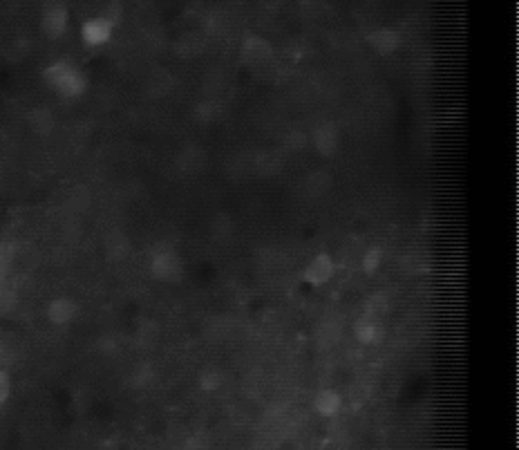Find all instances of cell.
<instances>
[{
  "mask_svg": "<svg viewBox=\"0 0 519 450\" xmlns=\"http://www.w3.org/2000/svg\"><path fill=\"white\" fill-rule=\"evenodd\" d=\"M43 81L54 88L58 94L65 99H76L85 92L87 78L81 69H76L69 61H56L43 69Z\"/></svg>",
  "mask_w": 519,
  "mask_h": 450,
  "instance_id": "obj_1",
  "label": "cell"
},
{
  "mask_svg": "<svg viewBox=\"0 0 519 450\" xmlns=\"http://www.w3.org/2000/svg\"><path fill=\"white\" fill-rule=\"evenodd\" d=\"M151 274L162 283H175L184 274V262L173 249H162L151 258Z\"/></svg>",
  "mask_w": 519,
  "mask_h": 450,
  "instance_id": "obj_2",
  "label": "cell"
},
{
  "mask_svg": "<svg viewBox=\"0 0 519 450\" xmlns=\"http://www.w3.org/2000/svg\"><path fill=\"white\" fill-rule=\"evenodd\" d=\"M239 56H242V61L246 65L260 67V65L271 61L273 45L260 34H246V38L242 41V47H239Z\"/></svg>",
  "mask_w": 519,
  "mask_h": 450,
  "instance_id": "obj_3",
  "label": "cell"
},
{
  "mask_svg": "<svg viewBox=\"0 0 519 450\" xmlns=\"http://www.w3.org/2000/svg\"><path fill=\"white\" fill-rule=\"evenodd\" d=\"M309 142L314 144V148L321 153L323 157H332L338 153V148H341V133H338V126L332 122H323L314 128L312 137H309Z\"/></svg>",
  "mask_w": 519,
  "mask_h": 450,
  "instance_id": "obj_4",
  "label": "cell"
},
{
  "mask_svg": "<svg viewBox=\"0 0 519 450\" xmlns=\"http://www.w3.org/2000/svg\"><path fill=\"white\" fill-rule=\"evenodd\" d=\"M334 274H336V262H334V258L329 256V253H318V256H314V258L307 262L305 272H303L305 280H307L309 285H314V287L327 285L329 280L334 278Z\"/></svg>",
  "mask_w": 519,
  "mask_h": 450,
  "instance_id": "obj_5",
  "label": "cell"
},
{
  "mask_svg": "<svg viewBox=\"0 0 519 450\" xmlns=\"http://www.w3.org/2000/svg\"><path fill=\"white\" fill-rule=\"evenodd\" d=\"M67 7L63 3H47L41 14V27L49 38H58L67 29Z\"/></svg>",
  "mask_w": 519,
  "mask_h": 450,
  "instance_id": "obj_6",
  "label": "cell"
},
{
  "mask_svg": "<svg viewBox=\"0 0 519 450\" xmlns=\"http://www.w3.org/2000/svg\"><path fill=\"white\" fill-rule=\"evenodd\" d=\"M208 166V153L206 148L197 146V144H188L179 150L177 155V168L186 175H199L202 171H206Z\"/></svg>",
  "mask_w": 519,
  "mask_h": 450,
  "instance_id": "obj_7",
  "label": "cell"
},
{
  "mask_svg": "<svg viewBox=\"0 0 519 450\" xmlns=\"http://www.w3.org/2000/svg\"><path fill=\"white\" fill-rule=\"evenodd\" d=\"M112 32H114V27L110 25L108 21H103L101 16L87 18V21L81 25V38H83V43L87 47H101V45H105L110 38H112Z\"/></svg>",
  "mask_w": 519,
  "mask_h": 450,
  "instance_id": "obj_8",
  "label": "cell"
},
{
  "mask_svg": "<svg viewBox=\"0 0 519 450\" xmlns=\"http://www.w3.org/2000/svg\"><path fill=\"white\" fill-rule=\"evenodd\" d=\"M367 43L372 45V49L381 56L394 54L398 45H401V34L392 27H376L367 34Z\"/></svg>",
  "mask_w": 519,
  "mask_h": 450,
  "instance_id": "obj_9",
  "label": "cell"
},
{
  "mask_svg": "<svg viewBox=\"0 0 519 450\" xmlns=\"http://www.w3.org/2000/svg\"><path fill=\"white\" fill-rule=\"evenodd\" d=\"M314 408L321 417H336L343 410V397L336 390L325 388L314 397Z\"/></svg>",
  "mask_w": 519,
  "mask_h": 450,
  "instance_id": "obj_10",
  "label": "cell"
},
{
  "mask_svg": "<svg viewBox=\"0 0 519 450\" xmlns=\"http://www.w3.org/2000/svg\"><path fill=\"white\" fill-rule=\"evenodd\" d=\"M76 314H78V307H76L74 300H69V298H56V300H52V303H49V307H47V318H49V321H52L54 325H67V323H72L74 318H76Z\"/></svg>",
  "mask_w": 519,
  "mask_h": 450,
  "instance_id": "obj_11",
  "label": "cell"
},
{
  "mask_svg": "<svg viewBox=\"0 0 519 450\" xmlns=\"http://www.w3.org/2000/svg\"><path fill=\"white\" fill-rule=\"evenodd\" d=\"M383 327H381V321H374V318H358L356 325H354V336L358 338V343L363 345H374L383 338Z\"/></svg>",
  "mask_w": 519,
  "mask_h": 450,
  "instance_id": "obj_12",
  "label": "cell"
},
{
  "mask_svg": "<svg viewBox=\"0 0 519 450\" xmlns=\"http://www.w3.org/2000/svg\"><path fill=\"white\" fill-rule=\"evenodd\" d=\"M332 188H334V175L329 171H323V168L309 173L305 179V191L309 197H325Z\"/></svg>",
  "mask_w": 519,
  "mask_h": 450,
  "instance_id": "obj_13",
  "label": "cell"
},
{
  "mask_svg": "<svg viewBox=\"0 0 519 450\" xmlns=\"http://www.w3.org/2000/svg\"><path fill=\"white\" fill-rule=\"evenodd\" d=\"M27 124H29V128H32L36 135H41V137L52 135V130H54V115H52V110H49L47 106L32 108V110H29V115H27Z\"/></svg>",
  "mask_w": 519,
  "mask_h": 450,
  "instance_id": "obj_14",
  "label": "cell"
},
{
  "mask_svg": "<svg viewBox=\"0 0 519 450\" xmlns=\"http://www.w3.org/2000/svg\"><path fill=\"white\" fill-rule=\"evenodd\" d=\"M105 253L110 260H124L130 253V240L121 231H110L105 235Z\"/></svg>",
  "mask_w": 519,
  "mask_h": 450,
  "instance_id": "obj_15",
  "label": "cell"
},
{
  "mask_svg": "<svg viewBox=\"0 0 519 450\" xmlns=\"http://www.w3.org/2000/svg\"><path fill=\"white\" fill-rule=\"evenodd\" d=\"M206 49V38L199 32H188L177 41V52L184 58H195Z\"/></svg>",
  "mask_w": 519,
  "mask_h": 450,
  "instance_id": "obj_16",
  "label": "cell"
},
{
  "mask_svg": "<svg viewBox=\"0 0 519 450\" xmlns=\"http://www.w3.org/2000/svg\"><path fill=\"white\" fill-rule=\"evenodd\" d=\"M171 88H173V76L166 69H155L146 78V92L153 97H164L166 92H171Z\"/></svg>",
  "mask_w": 519,
  "mask_h": 450,
  "instance_id": "obj_17",
  "label": "cell"
},
{
  "mask_svg": "<svg viewBox=\"0 0 519 450\" xmlns=\"http://www.w3.org/2000/svg\"><path fill=\"white\" fill-rule=\"evenodd\" d=\"M208 231H211V238L215 240V242H226V240L233 235L235 224L228 213H217L211 219V224H208Z\"/></svg>",
  "mask_w": 519,
  "mask_h": 450,
  "instance_id": "obj_18",
  "label": "cell"
},
{
  "mask_svg": "<svg viewBox=\"0 0 519 450\" xmlns=\"http://www.w3.org/2000/svg\"><path fill=\"white\" fill-rule=\"evenodd\" d=\"M401 269H403V274H407V276H421V274L427 272V269H430V260H427L423 253H418V251H410V253H405L401 258Z\"/></svg>",
  "mask_w": 519,
  "mask_h": 450,
  "instance_id": "obj_19",
  "label": "cell"
},
{
  "mask_svg": "<svg viewBox=\"0 0 519 450\" xmlns=\"http://www.w3.org/2000/svg\"><path fill=\"white\" fill-rule=\"evenodd\" d=\"M280 168H282L280 157H278L275 153H262L255 159V173L260 177H273V175L280 173Z\"/></svg>",
  "mask_w": 519,
  "mask_h": 450,
  "instance_id": "obj_20",
  "label": "cell"
},
{
  "mask_svg": "<svg viewBox=\"0 0 519 450\" xmlns=\"http://www.w3.org/2000/svg\"><path fill=\"white\" fill-rule=\"evenodd\" d=\"M222 385H224V372H222V369L208 367V369H204L202 374H199V388H202L204 392H217Z\"/></svg>",
  "mask_w": 519,
  "mask_h": 450,
  "instance_id": "obj_21",
  "label": "cell"
},
{
  "mask_svg": "<svg viewBox=\"0 0 519 450\" xmlns=\"http://www.w3.org/2000/svg\"><path fill=\"white\" fill-rule=\"evenodd\" d=\"M389 312V300L385 294H374L372 298L367 300L365 305V316L374 318V321H381V318Z\"/></svg>",
  "mask_w": 519,
  "mask_h": 450,
  "instance_id": "obj_22",
  "label": "cell"
},
{
  "mask_svg": "<svg viewBox=\"0 0 519 450\" xmlns=\"http://www.w3.org/2000/svg\"><path fill=\"white\" fill-rule=\"evenodd\" d=\"M222 117V106L217 101H202L195 108V119L199 124H213Z\"/></svg>",
  "mask_w": 519,
  "mask_h": 450,
  "instance_id": "obj_23",
  "label": "cell"
},
{
  "mask_svg": "<svg viewBox=\"0 0 519 450\" xmlns=\"http://www.w3.org/2000/svg\"><path fill=\"white\" fill-rule=\"evenodd\" d=\"M135 341H137L139 347H146V349L148 347H155L157 341H159V327H157V323H144L142 327L137 329Z\"/></svg>",
  "mask_w": 519,
  "mask_h": 450,
  "instance_id": "obj_24",
  "label": "cell"
},
{
  "mask_svg": "<svg viewBox=\"0 0 519 450\" xmlns=\"http://www.w3.org/2000/svg\"><path fill=\"white\" fill-rule=\"evenodd\" d=\"M383 249H378V247H369L367 251L363 253V272L367 274V276H374L378 269H381V265H383Z\"/></svg>",
  "mask_w": 519,
  "mask_h": 450,
  "instance_id": "obj_25",
  "label": "cell"
},
{
  "mask_svg": "<svg viewBox=\"0 0 519 450\" xmlns=\"http://www.w3.org/2000/svg\"><path fill=\"white\" fill-rule=\"evenodd\" d=\"M284 146L287 150H291V153H300L309 146V135L303 133V130H291V133H287L284 137Z\"/></svg>",
  "mask_w": 519,
  "mask_h": 450,
  "instance_id": "obj_26",
  "label": "cell"
},
{
  "mask_svg": "<svg viewBox=\"0 0 519 450\" xmlns=\"http://www.w3.org/2000/svg\"><path fill=\"white\" fill-rule=\"evenodd\" d=\"M99 16H101L103 21H108L110 25L114 27L119 21H121V16H124V7L119 5V3H108V5L103 7V12L99 14Z\"/></svg>",
  "mask_w": 519,
  "mask_h": 450,
  "instance_id": "obj_27",
  "label": "cell"
},
{
  "mask_svg": "<svg viewBox=\"0 0 519 450\" xmlns=\"http://www.w3.org/2000/svg\"><path fill=\"white\" fill-rule=\"evenodd\" d=\"M151 378H153V369H151V365L144 363L133 372V376H130V383H133V385H146Z\"/></svg>",
  "mask_w": 519,
  "mask_h": 450,
  "instance_id": "obj_28",
  "label": "cell"
},
{
  "mask_svg": "<svg viewBox=\"0 0 519 450\" xmlns=\"http://www.w3.org/2000/svg\"><path fill=\"white\" fill-rule=\"evenodd\" d=\"M87 199H90L87 191L78 186V188H74V191H72V195H69V206H74L76 211H78V208H85L87 206Z\"/></svg>",
  "mask_w": 519,
  "mask_h": 450,
  "instance_id": "obj_29",
  "label": "cell"
},
{
  "mask_svg": "<svg viewBox=\"0 0 519 450\" xmlns=\"http://www.w3.org/2000/svg\"><path fill=\"white\" fill-rule=\"evenodd\" d=\"M23 54H25V41H14L12 45L7 47V58H23Z\"/></svg>",
  "mask_w": 519,
  "mask_h": 450,
  "instance_id": "obj_30",
  "label": "cell"
},
{
  "mask_svg": "<svg viewBox=\"0 0 519 450\" xmlns=\"http://www.w3.org/2000/svg\"><path fill=\"white\" fill-rule=\"evenodd\" d=\"M9 392H12V381H9V376L5 372H0V403L7 401Z\"/></svg>",
  "mask_w": 519,
  "mask_h": 450,
  "instance_id": "obj_31",
  "label": "cell"
}]
</instances>
